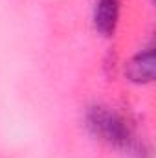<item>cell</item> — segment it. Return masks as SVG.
Returning a JSON list of instances; mask_svg holds the SVG:
<instances>
[{
  "instance_id": "3957f363",
  "label": "cell",
  "mask_w": 156,
  "mask_h": 158,
  "mask_svg": "<svg viewBox=\"0 0 156 158\" xmlns=\"http://www.w3.org/2000/svg\"><path fill=\"white\" fill-rule=\"evenodd\" d=\"M119 9H121L119 0H97L96 2L94 26L101 35L110 37L116 31L117 22H119Z\"/></svg>"
},
{
  "instance_id": "6da1fadb",
  "label": "cell",
  "mask_w": 156,
  "mask_h": 158,
  "mask_svg": "<svg viewBox=\"0 0 156 158\" xmlns=\"http://www.w3.org/2000/svg\"><path fill=\"white\" fill-rule=\"evenodd\" d=\"M86 127L97 140L116 149H129L134 142L132 129L125 118L105 105H94L88 109Z\"/></svg>"
},
{
  "instance_id": "7a4b0ae2",
  "label": "cell",
  "mask_w": 156,
  "mask_h": 158,
  "mask_svg": "<svg viewBox=\"0 0 156 158\" xmlns=\"http://www.w3.org/2000/svg\"><path fill=\"white\" fill-rule=\"evenodd\" d=\"M125 74L132 83L138 85H147L153 83L156 76V57H154V48L149 46L136 53L125 66Z\"/></svg>"
}]
</instances>
